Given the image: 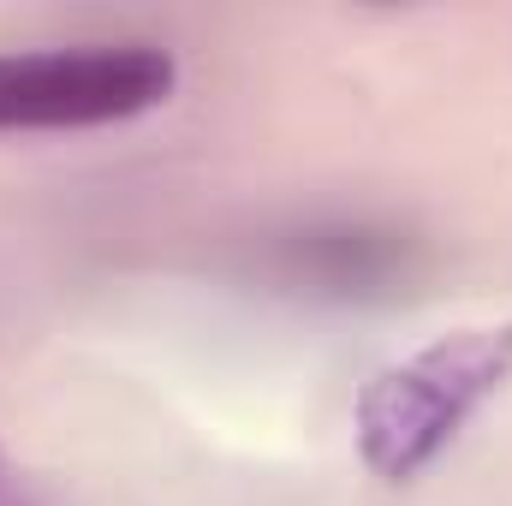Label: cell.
<instances>
[{"label": "cell", "instance_id": "cell-2", "mask_svg": "<svg viewBox=\"0 0 512 506\" xmlns=\"http://www.w3.org/2000/svg\"><path fill=\"white\" fill-rule=\"evenodd\" d=\"M179 60L155 42H66L0 54V131H90L161 108Z\"/></svg>", "mask_w": 512, "mask_h": 506}, {"label": "cell", "instance_id": "cell-3", "mask_svg": "<svg viewBox=\"0 0 512 506\" xmlns=\"http://www.w3.org/2000/svg\"><path fill=\"white\" fill-rule=\"evenodd\" d=\"M393 262H399V239L393 233H370V227L310 233L304 251H298V268H310L328 286H370V280L393 274Z\"/></svg>", "mask_w": 512, "mask_h": 506}, {"label": "cell", "instance_id": "cell-1", "mask_svg": "<svg viewBox=\"0 0 512 506\" xmlns=\"http://www.w3.org/2000/svg\"><path fill=\"white\" fill-rule=\"evenodd\" d=\"M512 376V322H483V328H453L411 358L387 364L364 381L352 405L358 453L382 483H411L423 477L459 429L507 387Z\"/></svg>", "mask_w": 512, "mask_h": 506}, {"label": "cell", "instance_id": "cell-4", "mask_svg": "<svg viewBox=\"0 0 512 506\" xmlns=\"http://www.w3.org/2000/svg\"><path fill=\"white\" fill-rule=\"evenodd\" d=\"M0 506H24L18 483H12V465H6V447H0Z\"/></svg>", "mask_w": 512, "mask_h": 506}]
</instances>
